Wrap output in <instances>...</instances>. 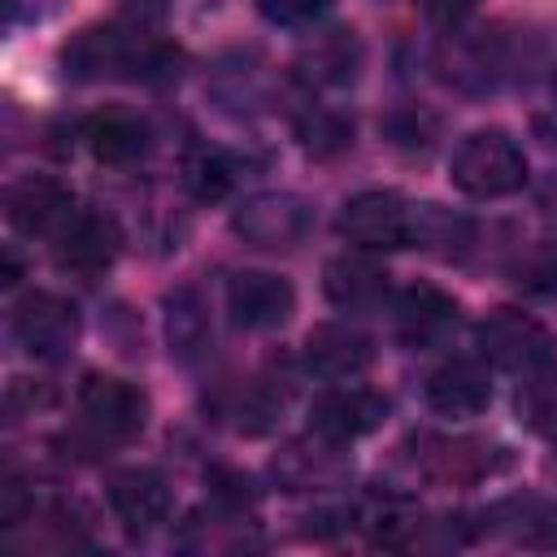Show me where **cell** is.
<instances>
[{"mask_svg": "<svg viewBox=\"0 0 557 557\" xmlns=\"http://www.w3.org/2000/svg\"><path fill=\"white\" fill-rule=\"evenodd\" d=\"M448 178L474 200H500L527 183V157L505 131H470L453 148Z\"/></svg>", "mask_w": 557, "mask_h": 557, "instance_id": "6da1fadb", "label": "cell"}, {"mask_svg": "<svg viewBox=\"0 0 557 557\" xmlns=\"http://www.w3.org/2000/svg\"><path fill=\"white\" fill-rule=\"evenodd\" d=\"M78 418L96 444H126L148 426V396L117 374H87L78 387Z\"/></svg>", "mask_w": 557, "mask_h": 557, "instance_id": "7a4b0ae2", "label": "cell"}, {"mask_svg": "<svg viewBox=\"0 0 557 557\" xmlns=\"http://www.w3.org/2000/svg\"><path fill=\"white\" fill-rule=\"evenodd\" d=\"M231 226L261 252H292L313 231V205L296 191H257L235 209Z\"/></svg>", "mask_w": 557, "mask_h": 557, "instance_id": "3957f363", "label": "cell"}, {"mask_svg": "<svg viewBox=\"0 0 557 557\" xmlns=\"http://www.w3.org/2000/svg\"><path fill=\"white\" fill-rule=\"evenodd\" d=\"M339 235L361 252H392L409 244L413 205L396 191H357L339 209Z\"/></svg>", "mask_w": 557, "mask_h": 557, "instance_id": "277c9868", "label": "cell"}, {"mask_svg": "<svg viewBox=\"0 0 557 557\" xmlns=\"http://www.w3.org/2000/svg\"><path fill=\"white\" fill-rule=\"evenodd\" d=\"M13 344L35 361H61L78 344V309L52 292H30L13 309Z\"/></svg>", "mask_w": 557, "mask_h": 557, "instance_id": "5b68a950", "label": "cell"}, {"mask_svg": "<svg viewBox=\"0 0 557 557\" xmlns=\"http://www.w3.org/2000/svg\"><path fill=\"white\" fill-rule=\"evenodd\" d=\"M474 339H479V352H483L492 366L518 370V374L553 357V335L544 331L540 318H531V313H522V309H492V313L479 322Z\"/></svg>", "mask_w": 557, "mask_h": 557, "instance_id": "8992f818", "label": "cell"}, {"mask_svg": "<svg viewBox=\"0 0 557 557\" xmlns=\"http://www.w3.org/2000/svg\"><path fill=\"white\" fill-rule=\"evenodd\" d=\"M4 218L17 235H61L74 218V191L61 178L26 174L4 191Z\"/></svg>", "mask_w": 557, "mask_h": 557, "instance_id": "52a82bcc", "label": "cell"}, {"mask_svg": "<svg viewBox=\"0 0 557 557\" xmlns=\"http://www.w3.org/2000/svg\"><path fill=\"white\" fill-rule=\"evenodd\" d=\"M292 309H296L292 283L270 270H239L226 283V313L244 331H274L292 318Z\"/></svg>", "mask_w": 557, "mask_h": 557, "instance_id": "ba28073f", "label": "cell"}, {"mask_svg": "<svg viewBox=\"0 0 557 557\" xmlns=\"http://www.w3.org/2000/svg\"><path fill=\"white\" fill-rule=\"evenodd\" d=\"M383 418H387V396H379L370 387H335L309 405L313 435H322L331 444H352V440L370 435L374 426H383Z\"/></svg>", "mask_w": 557, "mask_h": 557, "instance_id": "9c48e42d", "label": "cell"}, {"mask_svg": "<svg viewBox=\"0 0 557 557\" xmlns=\"http://www.w3.org/2000/svg\"><path fill=\"white\" fill-rule=\"evenodd\" d=\"M122 252V226L109 213H74L57 235V265L78 278L104 274Z\"/></svg>", "mask_w": 557, "mask_h": 557, "instance_id": "30bf717a", "label": "cell"}, {"mask_svg": "<svg viewBox=\"0 0 557 557\" xmlns=\"http://www.w3.org/2000/svg\"><path fill=\"white\" fill-rule=\"evenodd\" d=\"M300 357H305V370L313 379H322V383H348V379H357V374L370 370L374 344L361 331L344 326V322H322V326H313L305 335Z\"/></svg>", "mask_w": 557, "mask_h": 557, "instance_id": "8fae6325", "label": "cell"}, {"mask_svg": "<svg viewBox=\"0 0 557 557\" xmlns=\"http://www.w3.org/2000/svg\"><path fill=\"white\" fill-rule=\"evenodd\" d=\"M109 509L131 535H148L170 518V483L144 466L117 470L109 479Z\"/></svg>", "mask_w": 557, "mask_h": 557, "instance_id": "7c38bea8", "label": "cell"}, {"mask_svg": "<svg viewBox=\"0 0 557 557\" xmlns=\"http://www.w3.org/2000/svg\"><path fill=\"white\" fill-rule=\"evenodd\" d=\"M426 405L440 418H479L492 405V379L479 361H444L426 379Z\"/></svg>", "mask_w": 557, "mask_h": 557, "instance_id": "4fadbf2b", "label": "cell"}, {"mask_svg": "<svg viewBox=\"0 0 557 557\" xmlns=\"http://www.w3.org/2000/svg\"><path fill=\"white\" fill-rule=\"evenodd\" d=\"M83 139L100 165H135L148 152V122L139 113L113 104V109H100L87 117Z\"/></svg>", "mask_w": 557, "mask_h": 557, "instance_id": "5bb4252c", "label": "cell"}, {"mask_svg": "<svg viewBox=\"0 0 557 557\" xmlns=\"http://www.w3.org/2000/svg\"><path fill=\"white\" fill-rule=\"evenodd\" d=\"M453 322H457V300L431 283H413L396 296V331L413 348L444 339L453 331Z\"/></svg>", "mask_w": 557, "mask_h": 557, "instance_id": "9a60e30c", "label": "cell"}, {"mask_svg": "<svg viewBox=\"0 0 557 557\" xmlns=\"http://www.w3.org/2000/svg\"><path fill=\"white\" fill-rule=\"evenodd\" d=\"M322 292L331 305L339 309H374L383 296H387V270L374 265L361 248L357 252H344V257H331L322 265Z\"/></svg>", "mask_w": 557, "mask_h": 557, "instance_id": "2e32d148", "label": "cell"}, {"mask_svg": "<svg viewBox=\"0 0 557 557\" xmlns=\"http://www.w3.org/2000/svg\"><path fill=\"white\" fill-rule=\"evenodd\" d=\"M496 531L522 548H557V500L544 496H513L492 509Z\"/></svg>", "mask_w": 557, "mask_h": 557, "instance_id": "e0dca14e", "label": "cell"}, {"mask_svg": "<svg viewBox=\"0 0 557 557\" xmlns=\"http://www.w3.org/2000/svg\"><path fill=\"white\" fill-rule=\"evenodd\" d=\"M409 244H422L426 252L435 257H461L470 248V222L457 218L453 209L444 205H413V231H409Z\"/></svg>", "mask_w": 557, "mask_h": 557, "instance_id": "ac0fdd59", "label": "cell"}, {"mask_svg": "<svg viewBox=\"0 0 557 557\" xmlns=\"http://www.w3.org/2000/svg\"><path fill=\"white\" fill-rule=\"evenodd\" d=\"M170 318H165V331H170V352L183 357V361H196L205 348H209V313L200 305V296L191 287H178L170 300H165Z\"/></svg>", "mask_w": 557, "mask_h": 557, "instance_id": "d6986e66", "label": "cell"}, {"mask_svg": "<svg viewBox=\"0 0 557 557\" xmlns=\"http://www.w3.org/2000/svg\"><path fill=\"white\" fill-rule=\"evenodd\" d=\"M357 39H352V30H326L322 39H313L309 48H305V57H300V70H305V78H313V83H348L352 78V70H357Z\"/></svg>", "mask_w": 557, "mask_h": 557, "instance_id": "ffe728a7", "label": "cell"}, {"mask_svg": "<svg viewBox=\"0 0 557 557\" xmlns=\"http://www.w3.org/2000/svg\"><path fill=\"white\" fill-rule=\"evenodd\" d=\"M518 413L531 431H557V361H540L522 370L518 383Z\"/></svg>", "mask_w": 557, "mask_h": 557, "instance_id": "44dd1931", "label": "cell"}, {"mask_svg": "<svg viewBox=\"0 0 557 557\" xmlns=\"http://www.w3.org/2000/svg\"><path fill=\"white\" fill-rule=\"evenodd\" d=\"M183 187H187L196 200L213 205V200L231 196V187H235V165H231L218 148H191V152L183 157Z\"/></svg>", "mask_w": 557, "mask_h": 557, "instance_id": "7402d4cb", "label": "cell"}, {"mask_svg": "<svg viewBox=\"0 0 557 557\" xmlns=\"http://www.w3.org/2000/svg\"><path fill=\"white\" fill-rule=\"evenodd\" d=\"M366 531H370V540H374V544L396 548V544H405V540L418 531V518H413V509H405L400 500H383V505H374V509H370Z\"/></svg>", "mask_w": 557, "mask_h": 557, "instance_id": "603a6c76", "label": "cell"}, {"mask_svg": "<svg viewBox=\"0 0 557 557\" xmlns=\"http://www.w3.org/2000/svg\"><path fill=\"white\" fill-rule=\"evenodd\" d=\"M300 135H305V148H309L313 157H331V152L348 148L352 126H348L344 117H335V113H318L313 122H305V126H300Z\"/></svg>", "mask_w": 557, "mask_h": 557, "instance_id": "cb8c5ba5", "label": "cell"}, {"mask_svg": "<svg viewBox=\"0 0 557 557\" xmlns=\"http://www.w3.org/2000/svg\"><path fill=\"white\" fill-rule=\"evenodd\" d=\"M331 0H257V9L274 22V26H305L313 22Z\"/></svg>", "mask_w": 557, "mask_h": 557, "instance_id": "d4e9b609", "label": "cell"}, {"mask_svg": "<svg viewBox=\"0 0 557 557\" xmlns=\"http://www.w3.org/2000/svg\"><path fill=\"white\" fill-rule=\"evenodd\" d=\"M170 4L174 0H117V17H122L126 30H139L144 35V30H152V26L165 22Z\"/></svg>", "mask_w": 557, "mask_h": 557, "instance_id": "484cf974", "label": "cell"}, {"mask_svg": "<svg viewBox=\"0 0 557 557\" xmlns=\"http://www.w3.org/2000/svg\"><path fill=\"white\" fill-rule=\"evenodd\" d=\"M422 4H426L431 22H440V26H457L474 9V0H422Z\"/></svg>", "mask_w": 557, "mask_h": 557, "instance_id": "4316f807", "label": "cell"}, {"mask_svg": "<svg viewBox=\"0 0 557 557\" xmlns=\"http://www.w3.org/2000/svg\"><path fill=\"white\" fill-rule=\"evenodd\" d=\"M4 283H17V257L4 252Z\"/></svg>", "mask_w": 557, "mask_h": 557, "instance_id": "83f0119b", "label": "cell"}]
</instances>
